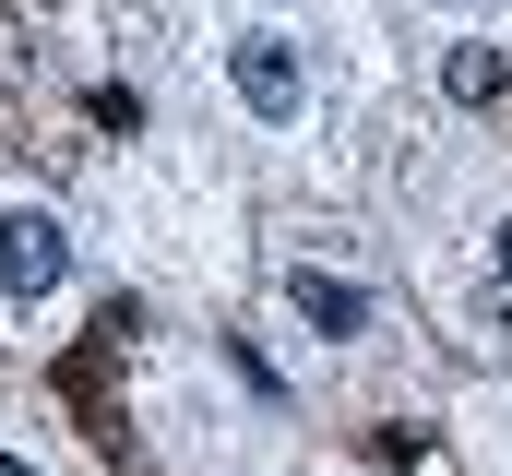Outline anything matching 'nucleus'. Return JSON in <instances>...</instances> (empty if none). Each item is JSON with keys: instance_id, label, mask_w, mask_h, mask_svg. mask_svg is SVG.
<instances>
[{"instance_id": "obj_1", "label": "nucleus", "mask_w": 512, "mask_h": 476, "mask_svg": "<svg viewBox=\"0 0 512 476\" xmlns=\"http://www.w3.org/2000/svg\"><path fill=\"white\" fill-rule=\"evenodd\" d=\"M227 84H239L251 119H298V108H310V60H298V36H274V24L227 36Z\"/></svg>"}, {"instance_id": "obj_2", "label": "nucleus", "mask_w": 512, "mask_h": 476, "mask_svg": "<svg viewBox=\"0 0 512 476\" xmlns=\"http://www.w3.org/2000/svg\"><path fill=\"white\" fill-rule=\"evenodd\" d=\"M72 274V238H60V215H0V298H48Z\"/></svg>"}, {"instance_id": "obj_3", "label": "nucleus", "mask_w": 512, "mask_h": 476, "mask_svg": "<svg viewBox=\"0 0 512 476\" xmlns=\"http://www.w3.org/2000/svg\"><path fill=\"white\" fill-rule=\"evenodd\" d=\"M286 298H298V322H310V334H370V286H346V274H322V262H298V274H286Z\"/></svg>"}, {"instance_id": "obj_4", "label": "nucleus", "mask_w": 512, "mask_h": 476, "mask_svg": "<svg viewBox=\"0 0 512 476\" xmlns=\"http://www.w3.org/2000/svg\"><path fill=\"white\" fill-rule=\"evenodd\" d=\"M441 96H453V108H501V96H512V48L465 36V48L441 60Z\"/></svg>"}, {"instance_id": "obj_5", "label": "nucleus", "mask_w": 512, "mask_h": 476, "mask_svg": "<svg viewBox=\"0 0 512 476\" xmlns=\"http://www.w3.org/2000/svg\"><path fill=\"white\" fill-rule=\"evenodd\" d=\"M489 274H501V310H512V227L489 238Z\"/></svg>"}, {"instance_id": "obj_6", "label": "nucleus", "mask_w": 512, "mask_h": 476, "mask_svg": "<svg viewBox=\"0 0 512 476\" xmlns=\"http://www.w3.org/2000/svg\"><path fill=\"white\" fill-rule=\"evenodd\" d=\"M0 476H36V465H24V453H0Z\"/></svg>"}]
</instances>
